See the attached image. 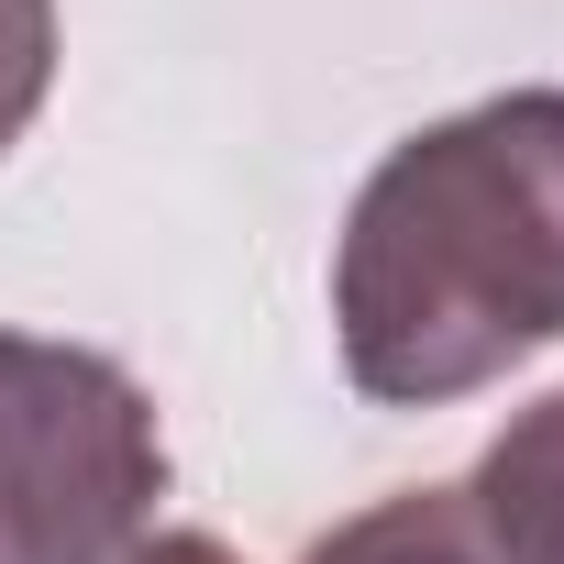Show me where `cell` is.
Wrapping results in <instances>:
<instances>
[{
	"mask_svg": "<svg viewBox=\"0 0 564 564\" xmlns=\"http://www.w3.org/2000/svg\"><path fill=\"white\" fill-rule=\"evenodd\" d=\"M355 399L443 410L564 344V89H498L399 133L333 243Z\"/></svg>",
	"mask_w": 564,
	"mask_h": 564,
	"instance_id": "obj_1",
	"label": "cell"
},
{
	"mask_svg": "<svg viewBox=\"0 0 564 564\" xmlns=\"http://www.w3.org/2000/svg\"><path fill=\"white\" fill-rule=\"evenodd\" d=\"M166 498V421L133 366L0 333V564H122Z\"/></svg>",
	"mask_w": 564,
	"mask_h": 564,
	"instance_id": "obj_2",
	"label": "cell"
},
{
	"mask_svg": "<svg viewBox=\"0 0 564 564\" xmlns=\"http://www.w3.org/2000/svg\"><path fill=\"white\" fill-rule=\"evenodd\" d=\"M465 509L498 542V564H564V388L498 421V443L465 476Z\"/></svg>",
	"mask_w": 564,
	"mask_h": 564,
	"instance_id": "obj_3",
	"label": "cell"
},
{
	"mask_svg": "<svg viewBox=\"0 0 564 564\" xmlns=\"http://www.w3.org/2000/svg\"><path fill=\"white\" fill-rule=\"evenodd\" d=\"M300 564H498V542L476 531L465 487H399V498L333 520Z\"/></svg>",
	"mask_w": 564,
	"mask_h": 564,
	"instance_id": "obj_4",
	"label": "cell"
},
{
	"mask_svg": "<svg viewBox=\"0 0 564 564\" xmlns=\"http://www.w3.org/2000/svg\"><path fill=\"white\" fill-rule=\"evenodd\" d=\"M56 89V0H0V155L34 133Z\"/></svg>",
	"mask_w": 564,
	"mask_h": 564,
	"instance_id": "obj_5",
	"label": "cell"
},
{
	"mask_svg": "<svg viewBox=\"0 0 564 564\" xmlns=\"http://www.w3.org/2000/svg\"><path fill=\"white\" fill-rule=\"evenodd\" d=\"M122 564H243L232 542H210V531H144Z\"/></svg>",
	"mask_w": 564,
	"mask_h": 564,
	"instance_id": "obj_6",
	"label": "cell"
}]
</instances>
